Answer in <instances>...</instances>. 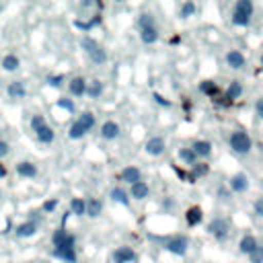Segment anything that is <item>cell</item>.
I'll return each mask as SVG.
<instances>
[{
	"mask_svg": "<svg viewBox=\"0 0 263 263\" xmlns=\"http://www.w3.org/2000/svg\"><path fill=\"white\" fill-rule=\"evenodd\" d=\"M76 238L66 232L64 228H58L53 232V255L66 263H76Z\"/></svg>",
	"mask_w": 263,
	"mask_h": 263,
	"instance_id": "cell-1",
	"label": "cell"
},
{
	"mask_svg": "<svg viewBox=\"0 0 263 263\" xmlns=\"http://www.w3.org/2000/svg\"><path fill=\"white\" fill-rule=\"evenodd\" d=\"M251 16H253V2L251 0H238L232 8V25L236 27H247L251 23Z\"/></svg>",
	"mask_w": 263,
	"mask_h": 263,
	"instance_id": "cell-2",
	"label": "cell"
},
{
	"mask_svg": "<svg viewBox=\"0 0 263 263\" xmlns=\"http://www.w3.org/2000/svg\"><path fill=\"white\" fill-rule=\"evenodd\" d=\"M228 144H230V148H232L236 154H249L251 148H253V140H251V136H249L247 132H242V129L232 132L230 138H228Z\"/></svg>",
	"mask_w": 263,
	"mask_h": 263,
	"instance_id": "cell-3",
	"label": "cell"
},
{
	"mask_svg": "<svg viewBox=\"0 0 263 263\" xmlns=\"http://www.w3.org/2000/svg\"><path fill=\"white\" fill-rule=\"evenodd\" d=\"M80 45H82V49L86 51V55L90 58L92 64H105V62H107V51H105L95 39L84 37V39L80 41Z\"/></svg>",
	"mask_w": 263,
	"mask_h": 263,
	"instance_id": "cell-4",
	"label": "cell"
},
{
	"mask_svg": "<svg viewBox=\"0 0 263 263\" xmlns=\"http://www.w3.org/2000/svg\"><path fill=\"white\" fill-rule=\"evenodd\" d=\"M189 247V240L185 236H168L162 240V249L173 253V255H185Z\"/></svg>",
	"mask_w": 263,
	"mask_h": 263,
	"instance_id": "cell-5",
	"label": "cell"
},
{
	"mask_svg": "<svg viewBox=\"0 0 263 263\" xmlns=\"http://www.w3.org/2000/svg\"><path fill=\"white\" fill-rule=\"evenodd\" d=\"M228 230H230V224H228V220H224V218H214V220L210 222V226H208V232H210L216 240H224V238L228 236Z\"/></svg>",
	"mask_w": 263,
	"mask_h": 263,
	"instance_id": "cell-6",
	"label": "cell"
},
{
	"mask_svg": "<svg viewBox=\"0 0 263 263\" xmlns=\"http://www.w3.org/2000/svg\"><path fill=\"white\" fill-rule=\"evenodd\" d=\"M136 253L129 247H119L113 251V263H136Z\"/></svg>",
	"mask_w": 263,
	"mask_h": 263,
	"instance_id": "cell-7",
	"label": "cell"
},
{
	"mask_svg": "<svg viewBox=\"0 0 263 263\" xmlns=\"http://www.w3.org/2000/svg\"><path fill=\"white\" fill-rule=\"evenodd\" d=\"M144 150H146L150 156H160V154L164 152V140H162L160 136H154V138H150V140L146 142Z\"/></svg>",
	"mask_w": 263,
	"mask_h": 263,
	"instance_id": "cell-8",
	"label": "cell"
},
{
	"mask_svg": "<svg viewBox=\"0 0 263 263\" xmlns=\"http://www.w3.org/2000/svg\"><path fill=\"white\" fill-rule=\"evenodd\" d=\"M230 189H232L234 193H242V191H247V189H249V177L242 175V173L232 175V177H230Z\"/></svg>",
	"mask_w": 263,
	"mask_h": 263,
	"instance_id": "cell-9",
	"label": "cell"
},
{
	"mask_svg": "<svg viewBox=\"0 0 263 263\" xmlns=\"http://www.w3.org/2000/svg\"><path fill=\"white\" fill-rule=\"evenodd\" d=\"M6 95L10 99H23L27 95V88H25V82L23 80H12L8 86H6Z\"/></svg>",
	"mask_w": 263,
	"mask_h": 263,
	"instance_id": "cell-10",
	"label": "cell"
},
{
	"mask_svg": "<svg viewBox=\"0 0 263 263\" xmlns=\"http://www.w3.org/2000/svg\"><path fill=\"white\" fill-rule=\"evenodd\" d=\"M191 150H193V154L197 158H208L212 154V144L208 140H195L193 146H191Z\"/></svg>",
	"mask_w": 263,
	"mask_h": 263,
	"instance_id": "cell-11",
	"label": "cell"
},
{
	"mask_svg": "<svg viewBox=\"0 0 263 263\" xmlns=\"http://www.w3.org/2000/svg\"><path fill=\"white\" fill-rule=\"evenodd\" d=\"M226 64L232 68V70H240L245 66V55L238 51V49H230L226 53Z\"/></svg>",
	"mask_w": 263,
	"mask_h": 263,
	"instance_id": "cell-12",
	"label": "cell"
},
{
	"mask_svg": "<svg viewBox=\"0 0 263 263\" xmlns=\"http://www.w3.org/2000/svg\"><path fill=\"white\" fill-rule=\"evenodd\" d=\"M68 90H70L72 97H82V95L86 92V80L80 78V76L72 78V80L68 82Z\"/></svg>",
	"mask_w": 263,
	"mask_h": 263,
	"instance_id": "cell-13",
	"label": "cell"
},
{
	"mask_svg": "<svg viewBox=\"0 0 263 263\" xmlns=\"http://www.w3.org/2000/svg\"><path fill=\"white\" fill-rule=\"evenodd\" d=\"M121 181H125V183H129V185H134V183H138V181H142V173H140V168L138 166H125L123 171H121Z\"/></svg>",
	"mask_w": 263,
	"mask_h": 263,
	"instance_id": "cell-14",
	"label": "cell"
},
{
	"mask_svg": "<svg viewBox=\"0 0 263 263\" xmlns=\"http://www.w3.org/2000/svg\"><path fill=\"white\" fill-rule=\"evenodd\" d=\"M16 236L18 238H29V236H33L35 232H37V222L35 220H29V222H23V224H18L16 226Z\"/></svg>",
	"mask_w": 263,
	"mask_h": 263,
	"instance_id": "cell-15",
	"label": "cell"
},
{
	"mask_svg": "<svg viewBox=\"0 0 263 263\" xmlns=\"http://www.w3.org/2000/svg\"><path fill=\"white\" fill-rule=\"evenodd\" d=\"M257 247H259V242H257V238H255L253 234H245V236L240 238V242H238V251L245 253V255H251Z\"/></svg>",
	"mask_w": 263,
	"mask_h": 263,
	"instance_id": "cell-16",
	"label": "cell"
},
{
	"mask_svg": "<svg viewBox=\"0 0 263 263\" xmlns=\"http://www.w3.org/2000/svg\"><path fill=\"white\" fill-rule=\"evenodd\" d=\"M119 136V125L115 121H105L101 125V138L103 140H115Z\"/></svg>",
	"mask_w": 263,
	"mask_h": 263,
	"instance_id": "cell-17",
	"label": "cell"
},
{
	"mask_svg": "<svg viewBox=\"0 0 263 263\" xmlns=\"http://www.w3.org/2000/svg\"><path fill=\"white\" fill-rule=\"evenodd\" d=\"M140 39L146 43V45H152V43H156L158 41V29L152 25V27H144V29H140Z\"/></svg>",
	"mask_w": 263,
	"mask_h": 263,
	"instance_id": "cell-18",
	"label": "cell"
},
{
	"mask_svg": "<svg viewBox=\"0 0 263 263\" xmlns=\"http://www.w3.org/2000/svg\"><path fill=\"white\" fill-rule=\"evenodd\" d=\"M16 173H18L21 177H25V179H31V177L37 175V166H35L33 162H29V160H23V162L16 164Z\"/></svg>",
	"mask_w": 263,
	"mask_h": 263,
	"instance_id": "cell-19",
	"label": "cell"
},
{
	"mask_svg": "<svg viewBox=\"0 0 263 263\" xmlns=\"http://www.w3.org/2000/svg\"><path fill=\"white\" fill-rule=\"evenodd\" d=\"M35 136H37V140L41 142V144H51L53 142V138H55V134H53V129L45 123L43 127H39V129H35Z\"/></svg>",
	"mask_w": 263,
	"mask_h": 263,
	"instance_id": "cell-20",
	"label": "cell"
},
{
	"mask_svg": "<svg viewBox=\"0 0 263 263\" xmlns=\"http://www.w3.org/2000/svg\"><path fill=\"white\" fill-rule=\"evenodd\" d=\"M148 193H150V187L144 181H138V183L132 185V197L134 199H146Z\"/></svg>",
	"mask_w": 263,
	"mask_h": 263,
	"instance_id": "cell-21",
	"label": "cell"
},
{
	"mask_svg": "<svg viewBox=\"0 0 263 263\" xmlns=\"http://www.w3.org/2000/svg\"><path fill=\"white\" fill-rule=\"evenodd\" d=\"M84 95H88L90 99H99L101 95H103V82L101 80H90V82H86V92Z\"/></svg>",
	"mask_w": 263,
	"mask_h": 263,
	"instance_id": "cell-22",
	"label": "cell"
},
{
	"mask_svg": "<svg viewBox=\"0 0 263 263\" xmlns=\"http://www.w3.org/2000/svg\"><path fill=\"white\" fill-rule=\"evenodd\" d=\"M201 218H203V214H201V210H199L197 205L189 208V210H187V214H185V220H187V224H189V226H197V224L201 222Z\"/></svg>",
	"mask_w": 263,
	"mask_h": 263,
	"instance_id": "cell-23",
	"label": "cell"
},
{
	"mask_svg": "<svg viewBox=\"0 0 263 263\" xmlns=\"http://www.w3.org/2000/svg\"><path fill=\"white\" fill-rule=\"evenodd\" d=\"M18 66H21V60H18L14 53H8V55L2 58V68H4L6 72H14V70H18Z\"/></svg>",
	"mask_w": 263,
	"mask_h": 263,
	"instance_id": "cell-24",
	"label": "cell"
},
{
	"mask_svg": "<svg viewBox=\"0 0 263 263\" xmlns=\"http://www.w3.org/2000/svg\"><path fill=\"white\" fill-rule=\"evenodd\" d=\"M242 95V84L238 82V80H232L230 84H228V88H226V99L228 101H234V99H238Z\"/></svg>",
	"mask_w": 263,
	"mask_h": 263,
	"instance_id": "cell-25",
	"label": "cell"
},
{
	"mask_svg": "<svg viewBox=\"0 0 263 263\" xmlns=\"http://www.w3.org/2000/svg\"><path fill=\"white\" fill-rule=\"evenodd\" d=\"M218 84L214 82V80H203L201 84H199V92H203V95H208V97H216L218 95Z\"/></svg>",
	"mask_w": 263,
	"mask_h": 263,
	"instance_id": "cell-26",
	"label": "cell"
},
{
	"mask_svg": "<svg viewBox=\"0 0 263 263\" xmlns=\"http://www.w3.org/2000/svg\"><path fill=\"white\" fill-rule=\"evenodd\" d=\"M177 156H179V158H181V162H185V164H195V162H197V156L193 154V150H191V148H179Z\"/></svg>",
	"mask_w": 263,
	"mask_h": 263,
	"instance_id": "cell-27",
	"label": "cell"
},
{
	"mask_svg": "<svg viewBox=\"0 0 263 263\" xmlns=\"http://www.w3.org/2000/svg\"><path fill=\"white\" fill-rule=\"evenodd\" d=\"M76 121H78V123H80V125H82L86 132H90V129L95 127V115H92L90 111H84V113H82V115H80Z\"/></svg>",
	"mask_w": 263,
	"mask_h": 263,
	"instance_id": "cell-28",
	"label": "cell"
},
{
	"mask_svg": "<svg viewBox=\"0 0 263 263\" xmlns=\"http://www.w3.org/2000/svg\"><path fill=\"white\" fill-rule=\"evenodd\" d=\"M101 210H103V203H101L99 199H88V201H86V216L97 218V216L101 214Z\"/></svg>",
	"mask_w": 263,
	"mask_h": 263,
	"instance_id": "cell-29",
	"label": "cell"
},
{
	"mask_svg": "<svg viewBox=\"0 0 263 263\" xmlns=\"http://www.w3.org/2000/svg\"><path fill=\"white\" fill-rule=\"evenodd\" d=\"M70 210H72V214L82 216V214H86V201L80 199V197H74V199L70 201Z\"/></svg>",
	"mask_w": 263,
	"mask_h": 263,
	"instance_id": "cell-30",
	"label": "cell"
},
{
	"mask_svg": "<svg viewBox=\"0 0 263 263\" xmlns=\"http://www.w3.org/2000/svg\"><path fill=\"white\" fill-rule=\"evenodd\" d=\"M86 134H88V132H86L78 121H74V123L70 125V129H68V136H70L72 140H80V138H82V136H86Z\"/></svg>",
	"mask_w": 263,
	"mask_h": 263,
	"instance_id": "cell-31",
	"label": "cell"
},
{
	"mask_svg": "<svg viewBox=\"0 0 263 263\" xmlns=\"http://www.w3.org/2000/svg\"><path fill=\"white\" fill-rule=\"evenodd\" d=\"M111 199H113L115 203H121V205H127V203H129V199H127V193H125L123 189H119V187L111 189Z\"/></svg>",
	"mask_w": 263,
	"mask_h": 263,
	"instance_id": "cell-32",
	"label": "cell"
},
{
	"mask_svg": "<svg viewBox=\"0 0 263 263\" xmlns=\"http://www.w3.org/2000/svg\"><path fill=\"white\" fill-rule=\"evenodd\" d=\"M193 12H195V4L193 2H183L181 8H179V16L181 18H189V16H193Z\"/></svg>",
	"mask_w": 263,
	"mask_h": 263,
	"instance_id": "cell-33",
	"label": "cell"
},
{
	"mask_svg": "<svg viewBox=\"0 0 263 263\" xmlns=\"http://www.w3.org/2000/svg\"><path fill=\"white\" fill-rule=\"evenodd\" d=\"M251 263H263V245H259L251 255H249Z\"/></svg>",
	"mask_w": 263,
	"mask_h": 263,
	"instance_id": "cell-34",
	"label": "cell"
},
{
	"mask_svg": "<svg viewBox=\"0 0 263 263\" xmlns=\"http://www.w3.org/2000/svg\"><path fill=\"white\" fill-rule=\"evenodd\" d=\"M99 23H101V16H95L92 21H86V23H82V21H76L74 25H76L78 29H84V31H86V29H90V27H95V25H99Z\"/></svg>",
	"mask_w": 263,
	"mask_h": 263,
	"instance_id": "cell-35",
	"label": "cell"
},
{
	"mask_svg": "<svg viewBox=\"0 0 263 263\" xmlns=\"http://www.w3.org/2000/svg\"><path fill=\"white\" fill-rule=\"evenodd\" d=\"M152 25H154V18H152L150 14H140V18H138V27H140V29L152 27Z\"/></svg>",
	"mask_w": 263,
	"mask_h": 263,
	"instance_id": "cell-36",
	"label": "cell"
},
{
	"mask_svg": "<svg viewBox=\"0 0 263 263\" xmlns=\"http://www.w3.org/2000/svg\"><path fill=\"white\" fill-rule=\"evenodd\" d=\"M43 125H45V117H43V115H33V117H31V127H33V132L39 129V127H43Z\"/></svg>",
	"mask_w": 263,
	"mask_h": 263,
	"instance_id": "cell-37",
	"label": "cell"
},
{
	"mask_svg": "<svg viewBox=\"0 0 263 263\" xmlns=\"http://www.w3.org/2000/svg\"><path fill=\"white\" fill-rule=\"evenodd\" d=\"M205 173H208V164H197V166H193V175H191V179L203 177Z\"/></svg>",
	"mask_w": 263,
	"mask_h": 263,
	"instance_id": "cell-38",
	"label": "cell"
},
{
	"mask_svg": "<svg viewBox=\"0 0 263 263\" xmlns=\"http://www.w3.org/2000/svg\"><path fill=\"white\" fill-rule=\"evenodd\" d=\"M62 80H64L62 74H58V76H49V78H47V84L53 86V88H58V86H62Z\"/></svg>",
	"mask_w": 263,
	"mask_h": 263,
	"instance_id": "cell-39",
	"label": "cell"
},
{
	"mask_svg": "<svg viewBox=\"0 0 263 263\" xmlns=\"http://www.w3.org/2000/svg\"><path fill=\"white\" fill-rule=\"evenodd\" d=\"M58 107L68 109V111H74V103H72L70 99H60V101H58Z\"/></svg>",
	"mask_w": 263,
	"mask_h": 263,
	"instance_id": "cell-40",
	"label": "cell"
},
{
	"mask_svg": "<svg viewBox=\"0 0 263 263\" xmlns=\"http://www.w3.org/2000/svg\"><path fill=\"white\" fill-rule=\"evenodd\" d=\"M55 205H58V199H55V197H53V199H47V201L43 203V212H53Z\"/></svg>",
	"mask_w": 263,
	"mask_h": 263,
	"instance_id": "cell-41",
	"label": "cell"
},
{
	"mask_svg": "<svg viewBox=\"0 0 263 263\" xmlns=\"http://www.w3.org/2000/svg\"><path fill=\"white\" fill-rule=\"evenodd\" d=\"M255 113H257L259 119H263V97L257 99V103H255Z\"/></svg>",
	"mask_w": 263,
	"mask_h": 263,
	"instance_id": "cell-42",
	"label": "cell"
},
{
	"mask_svg": "<svg viewBox=\"0 0 263 263\" xmlns=\"http://www.w3.org/2000/svg\"><path fill=\"white\" fill-rule=\"evenodd\" d=\"M10 152V146H8V142L6 140H0V156H6Z\"/></svg>",
	"mask_w": 263,
	"mask_h": 263,
	"instance_id": "cell-43",
	"label": "cell"
},
{
	"mask_svg": "<svg viewBox=\"0 0 263 263\" xmlns=\"http://www.w3.org/2000/svg\"><path fill=\"white\" fill-rule=\"evenodd\" d=\"M255 214H257V216H261V218H263V197H261V199H257V201H255Z\"/></svg>",
	"mask_w": 263,
	"mask_h": 263,
	"instance_id": "cell-44",
	"label": "cell"
},
{
	"mask_svg": "<svg viewBox=\"0 0 263 263\" xmlns=\"http://www.w3.org/2000/svg\"><path fill=\"white\" fill-rule=\"evenodd\" d=\"M154 99H156V103H158V105H164V107H168V105H171V103H168L166 99H162L160 95H154Z\"/></svg>",
	"mask_w": 263,
	"mask_h": 263,
	"instance_id": "cell-45",
	"label": "cell"
},
{
	"mask_svg": "<svg viewBox=\"0 0 263 263\" xmlns=\"http://www.w3.org/2000/svg\"><path fill=\"white\" fill-rule=\"evenodd\" d=\"M6 173H8V171H6V166L0 162V179H2V177H6Z\"/></svg>",
	"mask_w": 263,
	"mask_h": 263,
	"instance_id": "cell-46",
	"label": "cell"
},
{
	"mask_svg": "<svg viewBox=\"0 0 263 263\" xmlns=\"http://www.w3.org/2000/svg\"><path fill=\"white\" fill-rule=\"evenodd\" d=\"M261 66H263V53H261Z\"/></svg>",
	"mask_w": 263,
	"mask_h": 263,
	"instance_id": "cell-47",
	"label": "cell"
},
{
	"mask_svg": "<svg viewBox=\"0 0 263 263\" xmlns=\"http://www.w3.org/2000/svg\"><path fill=\"white\" fill-rule=\"evenodd\" d=\"M0 199H2V189H0Z\"/></svg>",
	"mask_w": 263,
	"mask_h": 263,
	"instance_id": "cell-48",
	"label": "cell"
}]
</instances>
